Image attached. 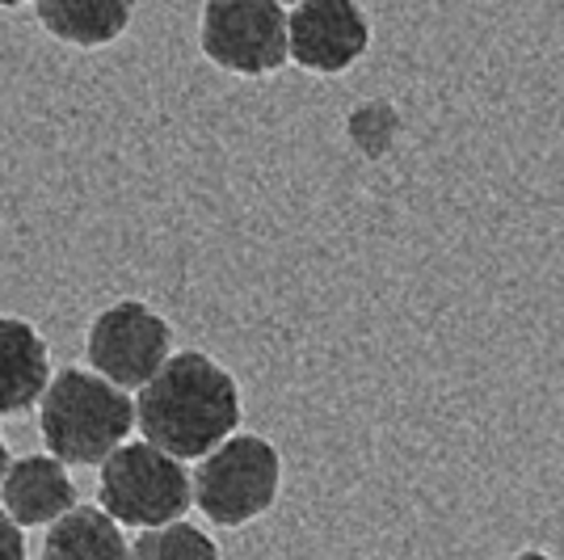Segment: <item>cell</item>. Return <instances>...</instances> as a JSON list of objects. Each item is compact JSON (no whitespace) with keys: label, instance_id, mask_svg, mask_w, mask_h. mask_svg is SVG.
I'll return each instance as SVG.
<instances>
[{"label":"cell","instance_id":"1","mask_svg":"<svg viewBox=\"0 0 564 560\" xmlns=\"http://www.w3.org/2000/svg\"><path fill=\"white\" fill-rule=\"evenodd\" d=\"M135 413L148 443L177 460H203L240 426V384L212 354L182 351L140 388Z\"/></svg>","mask_w":564,"mask_h":560},{"label":"cell","instance_id":"2","mask_svg":"<svg viewBox=\"0 0 564 560\" xmlns=\"http://www.w3.org/2000/svg\"><path fill=\"white\" fill-rule=\"evenodd\" d=\"M140 426L135 400L106 375L68 367L51 379L39 405V434L55 460L72 467H101Z\"/></svg>","mask_w":564,"mask_h":560},{"label":"cell","instance_id":"3","mask_svg":"<svg viewBox=\"0 0 564 560\" xmlns=\"http://www.w3.org/2000/svg\"><path fill=\"white\" fill-rule=\"evenodd\" d=\"M282 489L279 446L261 434H232L194 467V506L215 527H249L274 510Z\"/></svg>","mask_w":564,"mask_h":560},{"label":"cell","instance_id":"4","mask_svg":"<svg viewBox=\"0 0 564 560\" xmlns=\"http://www.w3.org/2000/svg\"><path fill=\"white\" fill-rule=\"evenodd\" d=\"M97 502L115 514L122 527H165L186 518L194 506V476L186 460L169 455L156 443H122L101 464L97 476Z\"/></svg>","mask_w":564,"mask_h":560},{"label":"cell","instance_id":"5","mask_svg":"<svg viewBox=\"0 0 564 560\" xmlns=\"http://www.w3.org/2000/svg\"><path fill=\"white\" fill-rule=\"evenodd\" d=\"M198 47L232 76H274L291 60V13L282 0H207Z\"/></svg>","mask_w":564,"mask_h":560},{"label":"cell","instance_id":"6","mask_svg":"<svg viewBox=\"0 0 564 560\" xmlns=\"http://www.w3.org/2000/svg\"><path fill=\"white\" fill-rule=\"evenodd\" d=\"M85 354L97 375L118 388H143L173 358V329L143 300H118L101 308L85 337Z\"/></svg>","mask_w":564,"mask_h":560},{"label":"cell","instance_id":"7","mask_svg":"<svg viewBox=\"0 0 564 560\" xmlns=\"http://www.w3.org/2000/svg\"><path fill=\"white\" fill-rule=\"evenodd\" d=\"M371 47V22L358 0H300L291 13V64L316 76L354 68Z\"/></svg>","mask_w":564,"mask_h":560},{"label":"cell","instance_id":"8","mask_svg":"<svg viewBox=\"0 0 564 560\" xmlns=\"http://www.w3.org/2000/svg\"><path fill=\"white\" fill-rule=\"evenodd\" d=\"M0 506L13 514L22 527H51L76 506V485L68 464L55 455H22L13 460L0 481Z\"/></svg>","mask_w":564,"mask_h":560},{"label":"cell","instance_id":"9","mask_svg":"<svg viewBox=\"0 0 564 560\" xmlns=\"http://www.w3.org/2000/svg\"><path fill=\"white\" fill-rule=\"evenodd\" d=\"M51 351L22 316H0V418H22L51 388Z\"/></svg>","mask_w":564,"mask_h":560},{"label":"cell","instance_id":"10","mask_svg":"<svg viewBox=\"0 0 564 560\" xmlns=\"http://www.w3.org/2000/svg\"><path fill=\"white\" fill-rule=\"evenodd\" d=\"M140 0H34V18L68 47H110L127 34Z\"/></svg>","mask_w":564,"mask_h":560},{"label":"cell","instance_id":"11","mask_svg":"<svg viewBox=\"0 0 564 560\" xmlns=\"http://www.w3.org/2000/svg\"><path fill=\"white\" fill-rule=\"evenodd\" d=\"M43 560H131V543L106 506H72L47 527Z\"/></svg>","mask_w":564,"mask_h":560},{"label":"cell","instance_id":"12","mask_svg":"<svg viewBox=\"0 0 564 560\" xmlns=\"http://www.w3.org/2000/svg\"><path fill=\"white\" fill-rule=\"evenodd\" d=\"M131 560H224V552L203 527H189L186 518H177L165 527L140 531V539L131 543Z\"/></svg>","mask_w":564,"mask_h":560},{"label":"cell","instance_id":"13","mask_svg":"<svg viewBox=\"0 0 564 560\" xmlns=\"http://www.w3.org/2000/svg\"><path fill=\"white\" fill-rule=\"evenodd\" d=\"M0 560H25V527L0 506Z\"/></svg>","mask_w":564,"mask_h":560},{"label":"cell","instance_id":"14","mask_svg":"<svg viewBox=\"0 0 564 560\" xmlns=\"http://www.w3.org/2000/svg\"><path fill=\"white\" fill-rule=\"evenodd\" d=\"M506 560H552L547 552H535V548H527V552H514V557H506Z\"/></svg>","mask_w":564,"mask_h":560},{"label":"cell","instance_id":"15","mask_svg":"<svg viewBox=\"0 0 564 560\" xmlns=\"http://www.w3.org/2000/svg\"><path fill=\"white\" fill-rule=\"evenodd\" d=\"M9 464H13V460H9V446H4V439H0V481H4V472H9Z\"/></svg>","mask_w":564,"mask_h":560},{"label":"cell","instance_id":"16","mask_svg":"<svg viewBox=\"0 0 564 560\" xmlns=\"http://www.w3.org/2000/svg\"><path fill=\"white\" fill-rule=\"evenodd\" d=\"M18 4H25V0H0V9H18Z\"/></svg>","mask_w":564,"mask_h":560},{"label":"cell","instance_id":"17","mask_svg":"<svg viewBox=\"0 0 564 560\" xmlns=\"http://www.w3.org/2000/svg\"><path fill=\"white\" fill-rule=\"evenodd\" d=\"M282 4H300V0H282Z\"/></svg>","mask_w":564,"mask_h":560}]
</instances>
